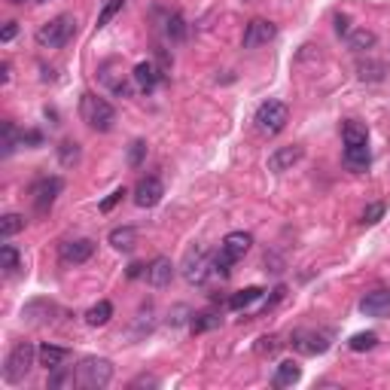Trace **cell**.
I'll use <instances>...</instances> for the list:
<instances>
[{
  "instance_id": "6da1fadb",
  "label": "cell",
  "mask_w": 390,
  "mask_h": 390,
  "mask_svg": "<svg viewBox=\"0 0 390 390\" xmlns=\"http://www.w3.org/2000/svg\"><path fill=\"white\" fill-rule=\"evenodd\" d=\"M80 116L82 122H86L92 132H110V128L116 125V110L110 101H104L95 92H86V95L80 98Z\"/></svg>"
},
{
  "instance_id": "7a4b0ae2",
  "label": "cell",
  "mask_w": 390,
  "mask_h": 390,
  "mask_svg": "<svg viewBox=\"0 0 390 390\" xmlns=\"http://www.w3.org/2000/svg\"><path fill=\"white\" fill-rule=\"evenodd\" d=\"M37 348L31 341H18V345L6 354V363H4V378L9 384H22L27 375H31V369L37 366Z\"/></svg>"
},
{
  "instance_id": "3957f363",
  "label": "cell",
  "mask_w": 390,
  "mask_h": 390,
  "mask_svg": "<svg viewBox=\"0 0 390 390\" xmlns=\"http://www.w3.org/2000/svg\"><path fill=\"white\" fill-rule=\"evenodd\" d=\"M77 34V18L70 13H61L49 18L46 25H40V31H37V43L43 46V49H61L64 43H70V37Z\"/></svg>"
},
{
  "instance_id": "277c9868",
  "label": "cell",
  "mask_w": 390,
  "mask_h": 390,
  "mask_svg": "<svg viewBox=\"0 0 390 390\" xmlns=\"http://www.w3.org/2000/svg\"><path fill=\"white\" fill-rule=\"evenodd\" d=\"M77 382L80 387H89V390H101L113 382V363L107 357H86L80 360L77 366Z\"/></svg>"
},
{
  "instance_id": "5b68a950",
  "label": "cell",
  "mask_w": 390,
  "mask_h": 390,
  "mask_svg": "<svg viewBox=\"0 0 390 390\" xmlns=\"http://www.w3.org/2000/svg\"><path fill=\"white\" fill-rule=\"evenodd\" d=\"M256 128L263 134H281L284 128H287V122H290V110H287V104H281V101H265L263 107L256 110Z\"/></svg>"
},
{
  "instance_id": "8992f818",
  "label": "cell",
  "mask_w": 390,
  "mask_h": 390,
  "mask_svg": "<svg viewBox=\"0 0 390 390\" xmlns=\"http://www.w3.org/2000/svg\"><path fill=\"white\" fill-rule=\"evenodd\" d=\"M64 189V180L61 177H40L31 187V201H34V210L37 213H49L52 210V204L55 199L61 195Z\"/></svg>"
},
{
  "instance_id": "52a82bcc",
  "label": "cell",
  "mask_w": 390,
  "mask_h": 390,
  "mask_svg": "<svg viewBox=\"0 0 390 390\" xmlns=\"http://www.w3.org/2000/svg\"><path fill=\"white\" fill-rule=\"evenodd\" d=\"M210 268H213V256L204 247H192L187 259H183V277H187L189 284H204Z\"/></svg>"
},
{
  "instance_id": "ba28073f",
  "label": "cell",
  "mask_w": 390,
  "mask_h": 390,
  "mask_svg": "<svg viewBox=\"0 0 390 390\" xmlns=\"http://www.w3.org/2000/svg\"><path fill=\"white\" fill-rule=\"evenodd\" d=\"M290 345L299 351V354H323L329 348V332H314V329H296L290 336Z\"/></svg>"
},
{
  "instance_id": "9c48e42d",
  "label": "cell",
  "mask_w": 390,
  "mask_h": 390,
  "mask_svg": "<svg viewBox=\"0 0 390 390\" xmlns=\"http://www.w3.org/2000/svg\"><path fill=\"white\" fill-rule=\"evenodd\" d=\"M95 256V241L92 238H77V241H64L58 247V259L64 265H82Z\"/></svg>"
},
{
  "instance_id": "30bf717a",
  "label": "cell",
  "mask_w": 390,
  "mask_h": 390,
  "mask_svg": "<svg viewBox=\"0 0 390 390\" xmlns=\"http://www.w3.org/2000/svg\"><path fill=\"white\" fill-rule=\"evenodd\" d=\"M275 34H277L275 22H268V18H253V22L244 27V40L241 43H244V49H256V46L272 43Z\"/></svg>"
},
{
  "instance_id": "8fae6325",
  "label": "cell",
  "mask_w": 390,
  "mask_h": 390,
  "mask_svg": "<svg viewBox=\"0 0 390 390\" xmlns=\"http://www.w3.org/2000/svg\"><path fill=\"white\" fill-rule=\"evenodd\" d=\"M162 195H165V187L159 177H144L134 187V204L137 208H156L162 201Z\"/></svg>"
},
{
  "instance_id": "7c38bea8",
  "label": "cell",
  "mask_w": 390,
  "mask_h": 390,
  "mask_svg": "<svg viewBox=\"0 0 390 390\" xmlns=\"http://www.w3.org/2000/svg\"><path fill=\"white\" fill-rule=\"evenodd\" d=\"M302 156H305V150H302V146H296V144H290V146H277V150L268 156V171H275V174L290 171L293 165L302 162Z\"/></svg>"
},
{
  "instance_id": "4fadbf2b",
  "label": "cell",
  "mask_w": 390,
  "mask_h": 390,
  "mask_svg": "<svg viewBox=\"0 0 390 390\" xmlns=\"http://www.w3.org/2000/svg\"><path fill=\"white\" fill-rule=\"evenodd\" d=\"M144 277H146V284H150V287L162 290V287H168V284L174 281V263H171L168 256H156L153 263L146 265Z\"/></svg>"
},
{
  "instance_id": "5bb4252c",
  "label": "cell",
  "mask_w": 390,
  "mask_h": 390,
  "mask_svg": "<svg viewBox=\"0 0 390 390\" xmlns=\"http://www.w3.org/2000/svg\"><path fill=\"white\" fill-rule=\"evenodd\" d=\"M360 311L369 314V317H387V314H390V290L366 293L363 302H360Z\"/></svg>"
},
{
  "instance_id": "9a60e30c",
  "label": "cell",
  "mask_w": 390,
  "mask_h": 390,
  "mask_svg": "<svg viewBox=\"0 0 390 390\" xmlns=\"http://www.w3.org/2000/svg\"><path fill=\"white\" fill-rule=\"evenodd\" d=\"M220 247L238 263V259H244L250 253V247H253V235H250V232H229V235L222 238Z\"/></svg>"
},
{
  "instance_id": "2e32d148",
  "label": "cell",
  "mask_w": 390,
  "mask_h": 390,
  "mask_svg": "<svg viewBox=\"0 0 390 390\" xmlns=\"http://www.w3.org/2000/svg\"><path fill=\"white\" fill-rule=\"evenodd\" d=\"M132 80H134V86L141 92H153L156 86H159V80H162V70L156 68L153 61H141V64H134Z\"/></svg>"
},
{
  "instance_id": "e0dca14e",
  "label": "cell",
  "mask_w": 390,
  "mask_h": 390,
  "mask_svg": "<svg viewBox=\"0 0 390 390\" xmlns=\"http://www.w3.org/2000/svg\"><path fill=\"white\" fill-rule=\"evenodd\" d=\"M37 357H40V366L55 372V369L64 366V360H68V348H58V345H40L37 348Z\"/></svg>"
},
{
  "instance_id": "ac0fdd59",
  "label": "cell",
  "mask_w": 390,
  "mask_h": 390,
  "mask_svg": "<svg viewBox=\"0 0 390 390\" xmlns=\"http://www.w3.org/2000/svg\"><path fill=\"white\" fill-rule=\"evenodd\" d=\"M107 241H110V247H113V250H122V253H128V250H134V244H137V229H132V226H116L107 235Z\"/></svg>"
},
{
  "instance_id": "d6986e66",
  "label": "cell",
  "mask_w": 390,
  "mask_h": 390,
  "mask_svg": "<svg viewBox=\"0 0 390 390\" xmlns=\"http://www.w3.org/2000/svg\"><path fill=\"white\" fill-rule=\"evenodd\" d=\"M299 378H302V366L293 363V360H284V363L275 369L272 384H275V387H293L296 382H299Z\"/></svg>"
},
{
  "instance_id": "ffe728a7",
  "label": "cell",
  "mask_w": 390,
  "mask_h": 390,
  "mask_svg": "<svg viewBox=\"0 0 390 390\" xmlns=\"http://www.w3.org/2000/svg\"><path fill=\"white\" fill-rule=\"evenodd\" d=\"M372 156H369V144H357V146H345V165L351 171H366Z\"/></svg>"
},
{
  "instance_id": "44dd1931",
  "label": "cell",
  "mask_w": 390,
  "mask_h": 390,
  "mask_svg": "<svg viewBox=\"0 0 390 390\" xmlns=\"http://www.w3.org/2000/svg\"><path fill=\"white\" fill-rule=\"evenodd\" d=\"M55 311V305L52 302H46V299H37V302H27L25 308H22V317L27 323H46V320H52L49 314Z\"/></svg>"
},
{
  "instance_id": "7402d4cb",
  "label": "cell",
  "mask_w": 390,
  "mask_h": 390,
  "mask_svg": "<svg viewBox=\"0 0 390 390\" xmlns=\"http://www.w3.org/2000/svg\"><path fill=\"white\" fill-rule=\"evenodd\" d=\"M110 317H113V305H110L107 299L95 302V305H92V308L86 311V323H89V327H107Z\"/></svg>"
},
{
  "instance_id": "603a6c76",
  "label": "cell",
  "mask_w": 390,
  "mask_h": 390,
  "mask_svg": "<svg viewBox=\"0 0 390 390\" xmlns=\"http://www.w3.org/2000/svg\"><path fill=\"white\" fill-rule=\"evenodd\" d=\"M375 40H378V37H375V31H369V27H354V31L348 34V46H351L354 52H366V49H372Z\"/></svg>"
},
{
  "instance_id": "cb8c5ba5",
  "label": "cell",
  "mask_w": 390,
  "mask_h": 390,
  "mask_svg": "<svg viewBox=\"0 0 390 390\" xmlns=\"http://www.w3.org/2000/svg\"><path fill=\"white\" fill-rule=\"evenodd\" d=\"M263 287H244V290H238L235 296L229 299V308L232 311H241V308H247V305H253L256 299H263Z\"/></svg>"
},
{
  "instance_id": "d4e9b609",
  "label": "cell",
  "mask_w": 390,
  "mask_h": 390,
  "mask_svg": "<svg viewBox=\"0 0 390 390\" xmlns=\"http://www.w3.org/2000/svg\"><path fill=\"white\" fill-rule=\"evenodd\" d=\"M341 141H345V146H357V144H369V132H366V125H360V122H345L341 125Z\"/></svg>"
},
{
  "instance_id": "484cf974",
  "label": "cell",
  "mask_w": 390,
  "mask_h": 390,
  "mask_svg": "<svg viewBox=\"0 0 390 390\" xmlns=\"http://www.w3.org/2000/svg\"><path fill=\"white\" fill-rule=\"evenodd\" d=\"M0 268H4V275H18V268H22V253L13 247V244H4L0 247Z\"/></svg>"
},
{
  "instance_id": "4316f807",
  "label": "cell",
  "mask_w": 390,
  "mask_h": 390,
  "mask_svg": "<svg viewBox=\"0 0 390 390\" xmlns=\"http://www.w3.org/2000/svg\"><path fill=\"white\" fill-rule=\"evenodd\" d=\"M80 156H82V146L77 141H61L58 144V162L64 165V168H73V165L80 162Z\"/></svg>"
},
{
  "instance_id": "83f0119b",
  "label": "cell",
  "mask_w": 390,
  "mask_h": 390,
  "mask_svg": "<svg viewBox=\"0 0 390 390\" xmlns=\"http://www.w3.org/2000/svg\"><path fill=\"white\" fill-rule=\"evenodd\" d=\"M357 73L363 82H378V80H384V64L382 61H360Z\"/></svg>"
},
{
  "instance_id": "f1b7e54d",
  "label": "cell",
  "mask_w": 390,
  "mask_h": 390,
  "mask_svg": "<svg viewBox=\"0 0 390 390\" xmlns=\"http://www.w3.org/2000/svg\"><path fill=\"white\" fill-rule=\"evenodd\" d=\"M25 217L22 213H6V217H0V235L4 238H13V235H18V232L25 229Z\"/></svg>"
},
{
  "instance_id": "f546056e",
  "label": "cell",
  "mask_w": 390,
  "mask_h": 390,
  "mask_svg": "<svg viewBox=\"0 0 390 390\" xmlns=\"http://www.w3.org/2000/svg\"><path fill=\"white\" fill-rule=\"evenodd\" d=\"M378 345V332H357V336H351V341H348V348L351 351H372Z\"/></svg>"
},
{
  "instance_id": "4dcf8cb0",
  "label": "cell",
  "mask_w": 390,
  "mask_h": 390,
  "mask_svg": "<svg viewBox=\"0 0 390 390\" xmlns=\"http://www.w3.org/2000/svg\"><path fill=\"white\" fill-rule=\"evenodd\" d=\"M220 317L213 311H204V314H195V320H192V332H210V329H217L220 327Z\"/></svg>"
},
{
  "instance_id": "1f68e13d",
  "label": "cell",
  "mask_w": 390,
  "mask_h": 390,
  "mask_svg": "<svg viewBox=\"0 0 390 390\" xmlns=\"http://www.w3.org/2000/svg\"><path fill=\"white\" fill-rule=\"evenodd\" d=\"M122 6H125V0H107L104 9H101V15H98V27H104V25L113 22V18L122 13Z\"/></svg>"
},
{
  "instance_id": "d6a6232c",
  "label": "cell",
  "mask_w": 390,
  "mask_h": 390,
  "mask_svg": "<svg viewBox=\"0 0 390 390\" xmlns=\"http://www.w3.org/2000/svg\"><path fill=\"white\" fill-rule=\"evenodd\" d=\"M165 31H168V37L171 40H187V22H183V15L180 13H174L171 18H168V27H165Z\"/></svg>"
},
{
  "instance_id": "836d02e7",
  "label": "cell",
  "mask_w": 390,
  "mask_h": 390,
  "mask_svg": "<svg viewBox=\"0 0 390 390\" xmlns=\"http://www.w3.org/2000/svg\"><path fill=\"white\" fill-rule=\"evenodd\" d=\"M281 345L284 341L277 339V336H263L256 341V354L259 357H272V354H277V351H281Z\"/></svg>"
},
{
  "instance_id": "e575fe53",
  "label": "cell",
  "mask_w": 390,
  "mask_h": 390,
  "mask_svg": "<svg viewBox=\"0 0 390 390\" xmlns=\"http://www.w3.org/2000/svg\"><path fill=\"white\" fill-rule=\"evenodd\" d=\"M22 144V134L15 132L13 122H4V156H13V150Z\"/></svg>"
},
{
  "instance_id": "d590c367",
  "label": "cell",
  "mask_w": 390,
  "mask_h": 390,
  "mask_svg": "<svg viewBox=\"0 0 390 390\" xmlns=\"http://www.w3.org/2000/svg\"><path fill=\"white\" fill-rule=\"evenodd\" d=\"M73 384H80V382H77V375H73V372H61V369H55V372L49 375V387H52V390L73 387Z\"/></svg>"
},
{
  "instance_id": "8d00e7d4",
  "label": "cell",
  "mask_w": 390,
  "mask_h": 390,
  "mask_svg": "<svg viewBox=\"0 0 390 390\" xmlns=\"http://www.w3.org/2000/svg\"><path fill=\"white\" fill-rule=\"evenodd\" d=\"M144 159H146V141H134L132 150H128V165H132V168H141Z\"/></svg>"
},
{
  "instance_id": "74e56055",
  "label": "cell",
  "mask_w": 390,
  "mask_h": 390,
  "mask_svg": "<svg viewBox=\"0 0 390 390\" xmlns=\"http://www.w3.org/2000/svg\"><path fill=\"white\" fill-rule=\"evenodd\" d=\"M122 195H128V192H125V187H119V189H113V192H110V195H107V199H104V201H101V204H98V208H101V213H110V210H113V208H116V204H119V201H122Z\"/></svg>"
},
{
  "instance_id": "f35d334b",
  "label": "cell",
  "mask_w": 390,
  "mask_h": 390,
  "mask_svg": "<svg viewBox=\"0 0 390 390\" xmlns=\"http://www.w3.org/2000/svg\"><path fill=\"white\" fill-rule=\"evenodd\" d=\"M384 204L382 201H375V204H369V208L363 210V222H369V226H372V222H378V220H382L384 217Z\"/></svg>"
},
{
  "instance_id": "ab89813d",
  "label": "cell",
  "mask_w": 390,
  "mask_h": 390,
  "mask_svg": "<svg viewBox=\"0 0 390 390\" xmlns=\"http://www.w3.org/2000/svg\"><path fill=\"white\" fill-rule=\"evenodd\" d=\"M132 387H159V378H153V375H141V378H134Z\"/></svg>"
},
{
  "instance_id": "60d3db41",
  "label": "cell",
  "mask_w": 390,
  "mask_h": 390,
  "mask_svg": "<svg viewBox=\"0 0 390 390\" xmlns=\"http://www.w3.org/2000/svg\"><path fill=\"white\" fill-rule=\"evenodd\" d=\"M18 34V22H6V27H4V34H0V40H4V43H9V40H13V37Z\"/></svg>"
},
{
  "instance_id": "b9f144b4",
  "label": "cell",
  "mask_w": 390,
  "mask_h": 390,
  "mask_svg": "<svg viewBox=\"0 0 390 390\" xmlns=\"http://www.w3.org/2000/svg\"><path fill=\"white\" fill-rule=\"evenodd\" d=\"M22 144L40 146V144H43V134H40V132H25V134H22Z\"/></svg>"
},
{
  "instance_id": "7bdbcfd3",
  "label": "cell",
  "mask_w": 390,
  "mask_h": 390,
  "mask_svg": "<svg viewBox=\"0 0 390 390\" xmlns=\"http://www.w3.org/2000/svg\"><path fill=\"white\" fill-rule=\"evenodd\" d=\"M336 31L339 34H351V18L348 15H336Z\"/></svg>"
},
{
  "instance_id": "ee69618b",
  "label": "cell",
  "mask_w": 390,
  "mask_h": 390,
  "mask_svg": "<svg viewBox=\"0 0 390 390\" xmlns=\"http://www.w3.org/2000/svg\"><path fill=\"white\" fill-rule=\"evenodd\" d=\"M146 272V265H141V263H132L128 265V277H141Z\"/></svg>"
},
{
  "instance_id": "f6af8a7d",
  "label": "cell",
  "mask_w": 390,
  "mask_h": 390,
  "mask_svg": "<svg viewBox=\"0 0 390 390\" xmlns=\"http://www.w3.org/2000/svg\"><path fill=\"white\" fill-rule=\"evenodd\" d=\"M0 80H4V82H9V61H4V64H0Z\"/></svg>"
},
{
  "instance_id": "bcb514c9",
  "label": "cell",
  "mask_w": 390,
  "mask_h": 390,
  "mask_svg": "<svg viewBox=\"0 0 390 390\" xmlns=\"http://www.w3.org/2000/svg\"><path fill=\"white\" fill-rule=\"evenodd\" d=\"M9 4H15V6H18V4H25V0H9Z\"/></svg>"
},
{
  "instance_id": "7dc6e473",
  "label": "cell",
  "mask_w": 390,
  "mask_h": 390,
  "mask_svg": "<svg viewBox=\"0 0 390 390\" xmlns=\"http://www.w3.org/2000/svg\"><path fill=\"white\" fill-rule=\"evenodd\" d=\"M37 4H49V0H37Z\"/></svg>"
}]
</instances>
